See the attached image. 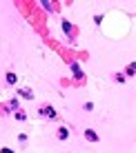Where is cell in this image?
Here are the masks:
<instances>
[{
  "instance_id": "obj_5",
  "label": "cell",
  "mask_w": 136,
  "mask_h": 153,
  "mask_svg": "<svg viewBox=\"0 0 136 153\" xmlns=\"http://www.w3.org/2000/svg\"><path fill=\"white\" fill-rule=\"evenodd\" d=\"M7 82H9V85H16V82H18V78L14 76V73H7Z\"/></svg>"
},
{
  "instance_id": "obj_3",
  "label": "cell",
  "mask_w": 136,
  "mask_h": 153,
  "mask_svg": "<svg viewBox=\"0 0 136 153\" xmlns=\"http://www.w3.org/2000/svg\"><path fill=\"white\" fill-rule=\"evenodd\" d=\"M58 138H60V140H67V138H69V131H67L65 127H63V129L58 131Z\"/></svg>"
},
{
  "instance_id": "obj_9",
  "label": "cell",
  "mask_w": 136,
  "mask_h": 153,
  "mask_svg": "<svg viewBox=\"0 0 136 153\" xmlns=\"http://www.w3.org/2000/svg\"><path fill=\"white\" fill-rule=\"evenodd\" d=\"M0 153H14L11 149H0Z\"/></svg>"
},
{
  "instance_id": "obj_1",
  "label": "cell",
  "mask_w": 136,
  "mask_h": 153,
  "mask_svg": "<svg viewBox=\"0 0 136 153\" xmlns=\"http://www.w3.org/2000/svg\"><path fill=\"white\" fill-rule=\"evenodd\" d=\"M38 113H40V115H45L47 120H56V109H54V107H40V109H38Z\"/></svg>"
},
{
  "instance_id": "obj_8",
  "label": "cell",
  "mask_w": 136,
  "mask_h": 153,
  "mask_svg": "<svg viewBox=\"0 0 136 153\" xmlns=\"http://www.w3.org/2000/svg\"><path fill=\"white\" fill-rule=\"evenodd\" d=\"M125 73H127V76H134V67H132V64H129V67L125 69Z\"/></svg>"
},
{
  "instance_id": "obj_7",
  "label": "cell",
  "mask_w": 136,
  "mask_h": 153,
  "mask_svg": "<svg viewBox=\"0 0 136 153\" xmlns=\"http://www.w3.org/2000/svg\"><path fill=\"white\" fill-rule=\"evenodd\" d=\"M9 109H16L18 111V100H11V102H9Z\"/></svg>"
},
{
  "instance_id": "obj_6",
  "label": "cell",
  "mask_w": 136,
  "mask_h": 153,
  "mask_svg": "<svg viewBox=\"0 0 136 153\" xmlns=\"http://www.w3.org/2000/svg\"><path fill=\"white\" fill-rule=\"evenodd\" d=\"M20 95H25V98H29V100H31V98H34V93H31V91H29V89H20Z\"/></svg>"
},
{
  "instance_id": "obj_2",
  "label": "cell",
  "mask_w": 136,
  "mask_h": 153,
  "mask_svg": "<svg viewBox=\"0 0 136 153\" xmlns=\"http://www.w3.org/2000/svg\"><path fill=\"white\" fill-rule=\"evenodd\" d=\"M85 138L89 140V142H96V140H98V136H96V131H92V129H87V131H85Z\"/></svg>"
},
{
  "instance_id": "obj_4",
  "label": "cell",
  "mask_w": 136,
  "mask_h": 153,
  "mask_svg": "<svg viewBox=\"0 0 136 153\" xmlns=\"http://www.w3.org/2000/svg\"><path fill=\"white\" fill-rule=\"evenodd\" d=\"M16 120H27V113H25L22 109H18V111H16Z\"/></svg>"
}]
</instances>
